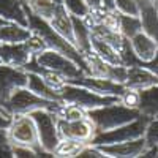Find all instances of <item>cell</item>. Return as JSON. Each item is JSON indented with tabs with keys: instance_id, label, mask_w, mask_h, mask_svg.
<instances>
[{
	"instance_id": "1",
	"label": "cell",
	"mask_w": 158,
	"mask_h": 158,
	"mask_svg": "<svg viewBox=\"0 0 158 158\" xmlns=\"http://www.w3.org/2000/svg\"><path fill=\"white\" fill-rule=\"evenodd\" d=\"M25 10H27L29 29L44 40V43L48 44V49L57 51V52H60V54L67 56V57L71 59L74 63H77L79 67L84 70V73L87 74V63H85L84 56L79 52V49H77L73 43H70L65 36H62L48 21H44V19H41V18L35 16L33 13H30L29 8H27V5H25Z\"/></svg>"
},
{
	"instance_id": "2",
	"label": "cell",
	"mask_w": 158,
	"mask_h": 158,
	"mask_svg": "<svg viewBox=\"0 0 158 158\" xmlns=\"http://www.w3.org/2000/svg\"><path fill=\"white\" fill-rule=\"evenodd\" d=\"M63 101H52L40 97L25 85L19 87L11 94V97L5 101V109L10 115H21V114H32L38 109H46L57 114Z\"/></svg>"
},
{
	"instance_id": "3",
	"label": "cell",
	"mask_w": 158,
	"mask_h": 158,
	"mask_svg": "<svg viewBox=\"0 0 158 158\" xmlns=\"http://www.w3.org/2000/svg\"><path fill=\"white\" fill-rule=\"evenodd\" d=\"M139 115H141L139 109L127 108L120 101L108 104V106L92 109V111H87V117L94 122V125L97 128V133L125 125L131 120H135V118H138Z\"/></svg>"
},
{
	"instance_id": "4",
	"label": "cell",
	"mask_w": 158,
	"mask_h": 158,
	"mask_svg": "<svg viewBox=\"0 0 158 158\" xmlns=\"http://www.w3.org/2000/svg\"><path fill=\"white\" fill-rule=\"evenodd\" d=\"M10 146H21V147H29L38 153V156H49L40 144L38 138V130L35 125V120L30 114H21V115H13L11 123L6 128Z\"/></svg>"
},
{
	"instance_id": "5",
	"label": "cell",
	"mask_w": 158,
	"mask_h": 158,
	"mask_svg": "<svg viewBox=\"0 0 158 158\" xmlns=\"http://www.w3.org/2000/svg\"><path fill=\"white\" fill-rule=\"evenodd\" d=\"M59 94L62 97L63 103H68V104H74V106H79L81 109L92 111V109H97L101 106H108V104L117 103L120 101L118 97H112V95H100L97 92L90 90L87 87L82 85H77V84H71L67 82L60 90Z\"/></svg>"
},
{
	"instance_id": "6",
	"label": "cell",
	"mask_w": 158,
	"mask_h": 158,
	"mask_svg": "<svg viewBox=\"0 0 158 158\" xmlns=\"http://www.w3.org/2000/svg\"><path fill=\"white\" fill-rule=\"evenodd\" d=\"M153 117L141 114L138 118L131 120L125 125H120L117 128L108 130V131H100L95 135V138L92 139L90 146H106V144H114V142H123V141H131L138 139L146 135V130L149 122Z\"/></svg>"
},
{
	"instance_id": "7",
	"label": "cell",
	"mask_w": 158,
	"mask_h": 158,
	"mask_svg": "<svg viewBox=\"0 0 158 158\" xmlns=\"http://www.w3.org/2000/svg\"><path fill=\"white\" fill-rule=\"evenodd\" d=\"M30 115H32V118L35 120L41 149L48 155L52 156L54 149L57 147V144L60 141L59 128H57V115L54 112H51V111H46V109L33 111Z\"/></svg>"
},
{
	"instance_id": "8",
	"label": "cell",
	"mask_w": 158,
	"mask_h": 158,
	"mask_svg": "<svg viewBox=\"0 0 158 158\" xmlns=\"http://www.w3.org/2000/svg\"><path fill=\"white\" fill-rule=\"evenodd\" d=\"M33 60L40 65V67L52 70V71L62 74L65 79H67V81H70V79H76L79 76L85 74L84 70L79 67L77 63H74L67 56L60 54V52H57V51H52V49L43 51L41 54L35 56Z\"/></svg>"
},
{
	"instance_id": "9",
	"label": "cell",
	"mask_w": 158,
	"mask_h": 158,
	"mask_svg": "<svg viewBox=\"0 0 158 158\" xmlns=\"http://www.w3.org/2000/svg\"><path fill=\"white\" fill-rule=\"evenodd\" d=\"M57 128L60 139H73L84 144H90L97 135V128L87 115L76 120H65L57 117Z\"/></svg>"
},
{
	"instance_id": "10",
	"label": "cell",
	"mask_w": 158,
	"mask_h": 158,
	"mask_svg": "<svg viewBox=\"0 0 158 158\" xmlns=\"http://www.w3.org/2000/svg\"><path fill=\"white\" fill-rule=\"evenodd\" d=\"M27 81L29 73L24 68H16L0 62V103L5 104L16 89L27 85Z\"/></svg>"
},
{
	"instance_id": "11",
	"label": "cell",
	"mask_w": 158,
	"mask_h": 158,
	"mask_svg": "<svg viewBox=\"0 0 158 158\" xmlns=\"http://www.w3.org/2000/svg\"><path fill=\"white\" fill-rule=\"evenodd\" d=\"M106 158H138L142 156L147 149L146 138H138L123 142H114L106 146H97Z\"/></svg>"
},
{
	"instance_id": "12",
	"label": "cell",
	"mask_w": 158,
	"mask_h": 158,
	"mask_svg": "<svg viewBox=\"0 0 158 158\" xmlns=\"http://www.w3.org/2000/svg\"><path fill=\"white\" fill-rule=\"evenodd\" d=\"M67 82L87 87V89L97 92V94H100V95H112V97H118V98H120V95L127 89L123 84H118L115 81H111V79L90 76V74H82V76L76 77V79H70V81H67Z\"/></svg>"
},
{
	"instance_id": "13",
	"label": "cell",
	"mask_w": 158,
	"mask_h": 158,
	"mask_svg": "<svg viewBox=\"0 0 158 158\" xmlns=\"http://www.w3.org/2000/svg\"><path fill=\"white\" fill-rule=\"evenodd\" d=\"M32 59L33 56L30 54L25 43H16V44L0 43V62L5 65L24 68Z\"/></svg>"
},
{
	"instance_id": "14",
	"label": "cell",
	"mask_w": 158,
	"mask_h": 158,
	"mask_svg": "<svg viewBox=\"0 0 158 158\" xmlns=\"http://www.w3.org/2000/svg\"><path fill=\"white\" fill-rule=\"evenodd\" d=\"M158 84V74L150 71L146 67L141 65H133L128 67V74H127V81L125 87L128 89H136V90H146Z\"/></svg>"
},
{
	"instance_id": "15",
	"label": "cell",
	"mask_w": 158,
	"mask_h": 158,
	"mask_svg": "<svg viewBox=\"0 0 158 158\" xmlns=\"http://www.w3.org/2000/svg\"><path fill=\"white\" fill-rule=\"evenodd\" d=\"M130 46L141 62H150L158 51V43L144 30L138 32L135 36L130 38Z\"/></svg>"
},
{
	"instance_id": "16",
	"label": "cell",
	"mask_w": 158,
	"mask_h": 158,
	"mask_svg": "<svg viewBox=\"0 0 158 158\" xmlns=\"http://www.w3.org/2000/svg\"><path fill=\"white\" fill-rule=\"evenodd\" d=\"M0 16L6 21L29 27L27 10H25V2L22 0H0Z\"/></svg>"
},
{
	"instance_id": "17",
	"label": "cell",
	"mask_w": 158,
	"mask_h": 158,
	"mask_svg": "<svg viewBox=\"0 0 158 158\" xmlns=\"http://www.w3.org/2000/svg\"><path fill=\"white\" fill-rule=\"evenodd\" d=\"M73 35H74V46L79 49L82 56L92 52V32L85 24L84 18L73 16Z\"/></svg>"
},
{
	"instance_id": "18",
	"label": "cell",
	"mask_w": 158,
	"mask_h": 158,
	"mask_svg": "<svg viewBox=\"0 0 158 158\" xmlns=\"http://www.w3.org/2000/svg\"><path fill=\"white\" fill-rule=\"evenodd\" d=\"M52 27H54L62 36H65L68 40L70 43L74 44V35H73V18L70 15V11L65 8L63 2H60L57 11H56V15L54 18L51 19L49 22Z\"/></svg>"
},
{
	"instance_id": "19",
	"label": "cell",
	"mask_w": 158,
	"mask_h": 158,
	"mask_svg": "<svg viewBox=\"0 0 158 158\" xmlns=\"http://www.w3.org/2000/svg\"><path fill=\"white\" fill-rule=\"evenodd\" d=\"M92 51L100 59H103L104 62H108L111 65H123L120 51L114 48L111 43L104 41V40H101L98 36H94V35H92Z\"/></svg>"
},
{
	"instance_id": "20",
	"label": "cell",
	"mask_w": 158,
	"mask_h": 158,
	"mask_svg": "<svg viewBox=\"0 0 158 158\" xmlns=\"http://www.w3.org/2000/svg\"><path fill=\"white\" fill-rule=\"evenodd\" d=\"M32 35V30L29 27L18 24V22H8L0 29V43L16 44V43H25Z\"/></svg>"
},
{
	"instance_id": "21",
	"label": "cell",
	"mask_w": 158,
	"mask_h": 158,
	"mask_svg": "<svg viewBox=\"0 0 158 158\" xmlns=\"http://www.w3.org/2000/svg\"><path fill=\"white\" fill-rule=\"evenodd\" d=\"M139 18L142 22V30L158 43V13L155 3L139 6Z\"/></svg>"
},
{
	"instance_id": "22",
	"label": "cell",
	"mask_w": 158,
	"mask_h": 158,
	"mask_svg": "<svg viewBox=\"0 0 158 158\" xmlns=\"http://www.w3.org/2000/svg\"><path fill=\"white\" fill-rule=\"evenodd\" d=\"M29 73V71H27ZM27 87L33 92V94L43 97L46 100H52V101H62V97L59 94V90L52 89L49 84H46L41 76H38L36 73H29V81H27Z\"/></svg>"
},
{
	"instance_id": "23",
	"label": "cell",
	"mask_w": 158,
	"mask_h": 158,
	"mask_svg": "<svg viewBox=\"0 0 158 158\" xmlns=\"http://www.w3.org/2000/svg\"><path fill=\"white\" fill-rule=\"evenodd\" d=\"M60 2L62 0H29V2H25V5H27L29 11L33 13L35 16L51 22Z\"/></svg>"
},
{
	"instance_id": "24",
	"label": "cell",
	"mask_w": 158,
	"mask_h": 158,
	"mask_svg": "<svg viewBox=\"0 0 158 158\" xmlns=\"http://www.w3.org/2000/svg\"><path fill=\"white\" fill-rule=\"evenodd\" d=\"M139 111L144 115L158 117V84L150 89L141 90V104Z\"/></svg>"
},
{
	"instance_id": "25",
	"label": "cell",
	"mask_w": 158,
	"mask_h": 158,
	"mask_svg": "<svg viewBox=\"0 0 158 158\" xmlns=\"http://www.w3.org/2000/svg\"><path fill=\"white\" fill-rule=\"evenodd\" d=\"M87 144L84 142H79V141H73V139H60L57 147L54 149V153L52 156H57V158H74L79 155Z\"/></svg>"
},
{
	"instance_id": "26",
	"label": "cell",
	"mask_w": 158,
	"mask_h": 158,
	"mask_svg": "<svg viewBox=\"0 0 158 158\" xmlns=\"http://www.w3.org/2000/svg\"><path fill=\"white\" fill-rule=\"evenodd\" d=\"M118 16V29H120L122 35L125 38H131L135 36L138 32L142 30V22L139 16H130V15H122V13H117Z\"/></svg>"
},
{
	"instance_id": "27",
	"label": "cell",
	"mask_w": 158,
	"mask_h": 158,
	"mask_svg": "<svg viewBox=\"0 0 158 158\" xmlns=\"http://www.w3.org/2000/svg\"><path fill=\"white\" fill-rule=\"evenodd\" d=\"M62 2H63L65 8L70 11V15H73V16L85 18L90 13V8L85 3V0H62Z\"/></svg>"
},
{
	"instance_id": "28",
	"label": "cell",
	"mask_w": 158,
	"mask_h": 158,
	"mask_svg": "<svg viewBox=\"0 0 158 158\" xmlns=\"http://www.w3.org/2000/svg\"><path fill=\"white\" fill-rule=\"evenodd\" d=\"M120 103L125 104L127 108L131 109H139V104H141V90L136 89H125V92L120 95Z\"/></svg>"
},
{
	"instance_id": "29",
	"label": "cell",
	"mask_w": 158,
	"mask_h": 158,
	"mask_svg": "<svg viewBox=\"0 0 158 158\" xmlns=\"http://www.w3.org/2000/svg\"><path fill=\"white\" fill-rule=\"evenodd\" d=\"M115 11L122 15L139 16V3L138 0H115Z\"/></svg>"
},
{
	"instance_id": "30",
	"label": "cell",
	"mask_w": 158,
	"mask_h": 158,
	"mask_svg": "<svg viewBox=\"0 0 158 158\" xmlns=\"http://www.w3.org/2000/svg\"><path fill=\"white\" fill-rule=\"evenodd\" d=\"M25 46H27V49L30 51V54L33 57L38 56V54H41L43 51L48 49V44L44 43V40L40 36V35H36L35 32H32V35L29 36V40L25 41Z\"/></svg>"
},
{
	"instance_id": "31",
	"label": "cell",
	"mask_w": 158,
	"mask_h": 158,
	"mask_svg": "<svg viewBox=\"0 0 158 158\" xmlns=\"http://www.w3.org/2000/svg\"><path fill=\"white\" fill-rule=\"evenodd\" d=\"M144 138H146L147 147H155V149H158V117H153L152 120L149 122Z\"/></svg>"
},
{
	"instance_id": "32",
	"label": "cell",
	"mask_w": 158,
	"mask_h": 158,
	"mask_svg": "<svg viewBox=\"0 0 158 158\" xmlns=\"http://www.w3.org/2000/svg\"><path fill=\"white\" fill-rule=\"evenodd\" d=\"M11 149V156H16V158H21V156H30V158H35L38 156V153L29 147H21V146H10Z\"/></svg>"
},
{
	"instance_id": "33",
	"label": "cell",
	"mask_w": 158,
	"mask_h": 158,
	"mask_svg": "<svg viewBox=\"0 0 158 158\" xmlns=\"http://www.w3.org/2000/svg\"><path fill=\"white\" fill-rule=\"evenodd\" d=\"M138 65H141V67H146V68H149L150 71H153L155 74H158V51H156L155 57H153L150 62H139Z\"/></svg>"
},
{
	"instance_id": "34",
	"label": "cell",
	"mask_w": 158,
	"mask_h": 158,
	"mask_svg": "<svg viewBox=\"0 0 158 158\" xmlns=\"http://www.w3.org/2000/svg\"><path fill=\"white\" fill-rule=\"evenodd\" d=\"M11 117L13 115H10V114H6V112H3V111H0V128H8L10 127V123H11Z\"/></svg>"
},
{
	"instance_id": "35",
	"label": "cell",
	"mask_w": 158,
	"mask_h": 158,
	"mask_svg": "<svg viewBox=\"0 0 158 158\" xmlns=\"http://www.w3.org/2000/svg\"><path fill=\"white\" fill-rule=\"evenodd\" d=\"M0 146H2V147H10L8 133H6L5 128H0Z\"/></svg>"
},
{
	"instance_id": "36",
	"label": "cell",
	"mask_w": 158,
	"mask_h": 158,
	"mask_svg": "<svg viewBox=\"0 0 158 158\" xmlns=\"http://www.w3.org/2000/svg\"><path fill=\"white\" fill-rule=\"evenodd\" d=\"M85 3L89 5V8H90V10H97V8L103 6L101 0H85Z\"/></svg>"
},
{
	"instance_id": "37",
	"label": "cell",
	"mask_w": 158,
	"mask_h": 158,
	"mask_svg": "<svg viewBox=\"0 0 158 158\" xmlns=\"http://www.w3.org/2000/svg\"><path fill=\"white\" fill-rule=\"evenodd\" d=\"M101 3L106 10H115V0H101Z\"/></svg>"
},
{
	"instance_id": "38",
	"label": "cell",
	"mask_w": 158,
	"mask_h": 158,
	"mask_svg": "<svg viewBox=\"0 0 158 158\" xmlns=\"http://www.w3.org/2000/svg\"><path fill=\"white\" fill-rule=\"evenodd\" d=\"M2 156H11V149L0 146V158H2Z\"/></svg>"
},
{
	"instance_id": "39",
	"label": "cell",
	"mask_w": 158,
	"mask_h": 158,
	"mask_svg": "<svg viewBox=\"0 0 158 158\" xmlns=\"http://www.w3.org/2000/svg\"><path fill=\"white\" fill-rule=\"evenodd\" d=\"M8 22H11V21H6L5 18H2V16H0V29H2V27H3V25H6Z\"/></svg>"
},
{
	"instance_id": "40",
	"label": "cell",
	"mask_w": 158,
	"mask_h": 158,
	"mask_svg": "<svg viewBox=\"0 0 158 158\" xmlns=\"http://www.w3.org/2000/svg\"><path fill=\"white\" fill-rule=\"evenodd\" d=\"M0 111H3V112H6V109L3 108V104H2V103H0ZM6 114H8V112H6Z\"/></svg>"
},
{
	"instance_id": "41",
	"label": "cell",
	"mask_w": 158,
	"mask_h": 158,
	"mask_svg": "<svg viewBox=\"0 0 158 158\" xmlns=\"http://www.w3.org/2000/svg\"><path fill=\"white\" fill-rule=\"evenodd\" d=\"M155 6H156V13H158V2H156V3H155Z\"/></svg>"
},
{
	"instance_id": "42",
	"label": "cell",
	"mask_w": 158,
	"mask_h": 158,
	"mask_svg": "<svg viewBox=\"0 0 158 158\" xmlns=\"http://www.w3.org/2000/svg\"><path fill=\"white\" fill-rule=\"evenodd\" d=\"M152 2H153V3H156V2H158V0H152Z\"/></svg>"
},
{
	"instance_id": "43",
	"label": "cell",
	"mask_w": 158,
	"mask_h": 158,
	"mask_svg": "<svg viewBox=\"0 0 158 158\" xmlns=\"http://www.w3.org/2000/svg\"><path fill=\"white\" fill-rule=\"evenodd\" d=\"M22 2H29V0H22Z\"/></svg>"
}]
</instances>
